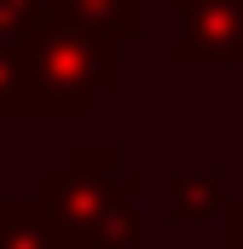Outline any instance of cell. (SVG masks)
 <instances>
[{"label": "cell", "mask_w": 243, "mask_h": 249, "mask_svg": "<svg viewBox=\"0 0 243 249\" xmlns=\"http://www.w3.org/2000/svg\"><path fill=\"white\" fill-rule=\"evenodd\" d=\"M122 87V41L52 18L29 41V122H87Z\"/></svg>", "instance_id": "cell-1"}, {"label": "cell", "mask_w": 243, "mask_h": 249, "mask_svg": "<svg viewBox=\"0 0 243 249\" xmlns=\"http://www.w3.org/2000/svg\"><path fill=\"white\" fill-rule=\"evenodd\" d=\"M35 203L58 220V232L69 238V249H93L104 214L116 209L127 191H151V174L122 162L116 145H69L52 168L35 174Z\"/></svg>", "instance_id": "cell-2"}, {"label": "cell", "mask_w": 243, "mask_h": 249, "mask_svg": "<svg viewBox=\"0 0 243 249\" xmlns=\"http://www.w3.org/2000/svg\"><path fill=\"white\" fill-rule=\"evenodd\" d=\"M174 70H243V0H174Z\"/></svg>", "instance_id": "cell-3"}, {"label": "cell", "mask_w": 243, "mask_h": 249, "mask_svg": "<svg viewBox=\"0 0 243 249\" xmlns=\"http://www.w3.org/2000/svg\"><path fill=\"white\" fill-rule=\"evenodd\" d=\"M232 191L220 168H174L168 174V220L174 226H214L226 220Z\"/></svg>", "instance_id": "cell-4"}, {"label": "cell", "mask_w": 243, "mask_h": 249, "mask_svg": "<svg viewBox=\"0 0 243 249\" xmlns=\"http://www.w3.org/2000/svg\"><path fill=\"white\" fill-rule=\"evenodd\" d=\"M58 18L87 23L110 41H145L151 35V0H58Z\"/></svg>", "instance_id": "cell-5"}, {"label": "cell", "mask_w": 243, "mask_h": 249, "mask_svg": "<svg viewBox=\"0 0 243 249\" xmlns=\"http://www.w3.org/2000/svg\"><path fill=\"white\" fill-rule=\"evenodd\" d=\"M0 249H69V238L35 203V191H23V197H0Z\"/></svg>", "instance_id": "cell-6"}, {"label": "cell", "mask_w": 243, "mask_h": 249, "mask_svg": "<svg viewBox=\"0 0 243 249\" xmlns=\"http://www.w3.org/2000/svg\"><path fill=\"white\" fill-rule=\"evenodd\" d=\"M93 249H151V226H145V191H127L116 209L104 214Z\"/></svg>", "instance_id": "cell-7"}, {"label": "cell", "mask_w": 243, "mask_h": 249, "mask_svg": "<svg viewBox=\"0 0 243 249\" xmlns=\"http://www.w3.org/2000/svg\"><path fill=\"white\" fill-rule=\"evenodd\" d=\"M23 116H29V47L0 41V122H23Z\"/></svg>", "instance_id": "cell-8"}, {"label": "cell", "mask_w": 243, "mask_h": 249, "mask_svg": "<svg viewBox=\"0 0 243 249\" xmlns=\"http://www.w3.org/2000/svg\"><path fill=\"white\" fill-rule=\"evenodd\" d=\"M58 18V0H0V41H35Z\"/></svg>", "instance_id": "cell-9"}, {"label": "cell", "mask_w": 243, "mask_h": 249, "mask_svg": "<svg viewBox=\"0 0 243 249\" xmlns=\"http://www.w3.org/2000/svg\"><path fill=\"white\" fill-rule=\"evenodd\" d=\"M220 238L232 249H243V191L232 197V209H226V220H220Z\"/></svg>", "instance_id": "cell-10"}, {"label": "cell", "mask_w": 243, "mask_h": 249, "mask_svg": "<svg viewBox=\"0 0 243 249\" xmlns=\"http://www.w3.org/2000/svg\"><path fill=\"white\" fill-rule=\"evenodd\" d=\"M214 249H232V244H226V238H220V244H214Z\"/></svg>", "instance_id": "cell-11"}]
</instances>
